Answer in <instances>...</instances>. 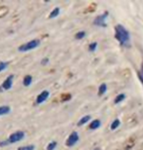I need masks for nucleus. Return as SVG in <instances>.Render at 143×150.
Listing matches in <instances>:
<instances>
[{
  "instance_id": "obj_1",
  "label": "nucleus",
  "mask_w": 143,
  "mask_h": 150,
  "mask_svg": "<svg viewBox=\"0 0 143 150\" xmlns=\"http://www.w3.org/2000/svg\"><path fill=\"white\" fill-rule=\"evenodd\" d=\"M115 38L123 47L129 48L130 46V34L124 25H118L115 28Z\"/></svg>"
},
{
  "instance_id": "obj_2",
  "label": "nucleus",
  "mask_w": 143,
  "mask_h": 150,
  "mask_svg": "<svg viewBox=\"0 0 143 150\" xmlns=\"http://www.w3.org/2000/svg\"><path fill=\"white\" fill-rule=\"evenodd\" d=\"M39 45H40V40H38V39H33V40L28 42V43L20 46L19 51L20 52H29L30 50H33V49H35V48H37Z\"/></svg>"
},
{
  "instance_id": "obj_3",
  "label": "nucleus",
  "mask_w": 143,
  "mask_h": 150,
  "mask_svg": "<svg viewBox=\"0 0 143 150\" xmlns=\"http://www.w3.org/2000/svg\"><path fill=\"white\" fill-rule=\"evenodd\" d=\"M108 12L103 13L100 16H97L93 21L94 25L99 26V28H106L107 26V19H108Z\"/></svg>"
},
{
  "instance_id": "obj_4",
  "label": "nucleus",
  "mask_w": 143,
  "mask_h": 150,
  "mask_svg": "<svg viewBox=\"0 0 143 150\" xmlns=\"http://www.w3.org/2000/svg\"><path fill=\"white\" fill-rule=\"evenodd\" d=\"M78 140H80L78 133V132H73V133L69 136L68 139H67L66 145L68 146V147H73V146H75L78 142Z\"/></svg>"
},
{
  "instance_id": "obj_5",
  "label": "nucleus",
  "mask_w": 143,
  "mask_h": 150,
  "mask_svg": "<svg viewBox=\"0 0 143 150\" xmlns=\"http://www.w3.org/2000/svg\"><path fill=\"white\" fill-rule=\"evenodd\" d=\"M24 137H25V133L22 131H19V132H16V133L12 134L8 139V142L9 143H15V142H18L20 140H22Z\"/></svg>"
},
{
  "instance_id": "obj_6",
  "label": "nucleus",
  "mask_w": 143,
  "mask_h": 150,
  "mask_svg": "<svg viewBox=\"0 0 143 150\" xmlns=\"http://www.w3.org/2000/svg\"><path fill=\"white\" fill-rule=\"evenodd\" d=\"M49 96H50L49 91H47V90H45V91H42L40 94L37 96V98H36V104L43 103L44 101L46 100L48 98H49Z\"/></svg>"
},
{
  "instance_id": "obj_7",
  "label": "nucleus",
  "mask_w": 143,
  "mask_h": 150,
  "mask_svg": "<svg viewBox=\"0 0 143 150\" xmlns=\"http://www.w3.org/2000/svg\"><path fill=\"white\" fill-rule=\"evenodd\" d=\"M13 78L14 76L13 75H10V76L7 77V79H6L4 82L2 84V88L4 90H9L12 88V85H13Z\"/></svg>"
},
{
  "instance_id": "obj_8",
  "label": "nucleus",
  "mask_w": 143,
  "mask_h": 150,
  "mask_svg": "<svg viewBox=\"0 0 143 150\" xmlns=\"http://www.w3.org/2000/svg\"><path fill=\"white\" fill-rule=\"evenodd\" d=\"M100 126H101V121L99 119H95L89 124V129L90 130H96V129L100 128Z\"/></svg>"
},
{
  "instance_id": "obj_9",
  "label": "nucleus",
  "mask_w": 143,
  "mask_h": 150,
  "mask_svg": "<svg viewBox=\"0 0 143 150\" xmlns=\"http://www.w3.org/2000/svg\"><path fill=\"white\" fill-rule=\"evenodd\" d=\"M90 119H91V116L90 115H86V116L81 117V119L78 123V127H81V126H83L84 124H86L87 122H89Z\"/></svg>"
},
{
  "instance_id": "obj_10",
  "label": "nucleus",
  "mask_w": 143,
  "mask_h": 150,
  "mask_svg": "<svg viewBox=\"0 0 143 150\" xmlns=\"http://www.w3.org/2000/svg\"><path fill=\"white\" fill-rule=\"evenodd\" d=\"M106 92H107V85L103 83V84H101V85L99 86L98 95H99V96H103L104 94H106Z\"/></svg>"
},
{
  "instance_id": "obj_11",
  "label": "nucleus",
  "mask_w": 143,
  "mask_h": 150,
  "mask_svg": "<svg viewBox=\"0 0 143 150\" xmlns=\"http://www.w3.org/2000/svg\"><path fill=\"white\" fill-rule=\"evenodd\" d=\"M124 98H126V95H124V94H120V95H118L117 97L115 98L114 103H115V104H119V103H121V101H124Z\"/></svg>"
},
{
  "instance_id": "obj_12",
  "label": "nucleus",
  "mask_w": 143,
  "mask_h": 150,
  "mask_svg": "<svg viewBox=\"0 0 143 150\" xmlns=\"http://www.w3.org/2000/svg\"><path fill=\"white\" fill-rule=\"evenodd\" d=\"M59 14H60V8L56 7V8H54V10L50 13L49 18L50 19H55V18H57L58 16H59Z\"/></svg>"
},
{
  "instance_id": "obj_13",
  "label": "nucleus",
  "mask_w": 143,
  "mask_h": 150,
  "mask_svg": "<svg viewBox=\"0 0 143 150\" xmlns=\"http://www.w3.org/2000/svg\"><path fill=\"white\" fill-rule=\"evenodd\" d=\"M23 83H24V86H26V87H29L30 84L32 83V77L30 76V75H27V76L24 78V81H23Z\"/></svg>"
},
{
  "instance_id": "obj_14",
  "label": "nucleus",
  "mask_w": 143,
  "mask_h": 150,
  "mask_svg": "<svg viewBox=\"0 0 143 150\" xmlns=\"http://www.w3.org/2000/svg\"><path fill=\"white\" fill-rule=\"evenodd\" d=\"M10 111H11V109L9 106H0V116L8 114Z\"/></svg>"
},
{
  "instance_id": "obj_15",
  "label": "nucleus",
  "mask_w": 143,
  "mask_h": 150,
  "mask_svg": "<svg viewBox=\"0 0 143 150\" xmlns=\"http://www.w3.org/2000/svg\"><path fill=\"white\" fill-rule=\"evenodd\" d=\"M120 125H121L120 120H119V119H116L115 121L111 124V130H112V131L117 130V129H118L119 127H120Z\"/></svg>"
},
{
  "instance_id": "obj_16",
  "label": "nucleus",
  "mask_w": 143,
  "mask_h": 150,
  "mask_svg": "<svg viewBox=\"0 0 143 150\" xmlns=\"http://www.w3.org/2000/svg\"><path fill=\"white\" fill-rule=\"evenodd\" d=\"M86 36V31H78L77 34H75V39L77 40H81V39H83L84 37Z\"/></svg>"
},
{
  "instance_id": "obj_17",
  "label": "nucleus",
  "mask_w": 143,
  "mask_h": 150,
  "mask_svg": "<svg viewBox=\"0 0 143 150\" xmlns=\"http://www.w3.org/2000/svg\"><path fill=\"white\" fill-rule=\"evenodd\" d=\"M97 49V42H92L91 44H89V46H88V50H89V52H95Z\"/></svg>"
},
{
  "instance_id": "obj_18",
  "label": "nucleus",
  "mask_w": 143,
  "mask_h": 150,
  "mask_svg": "<svg viewBox=\"0 0 143 150\" xmlns=\"http://www.w3.org/2000/svg\"><path fill=\"white\" fill-rule=\"evenodd\" d=\"M57 147V142H51L49 144L47 145V150H55Z\"/></svg>"
},
{
  "instance_id": "obj_19",
  "label": "nucleus",
  "mask_w": 143,
  "mask_h": 150,
  "mask_svg": "<svg viewBox=\"0 0 143 150\" xmlns=\"http://www.w3.org/2000/svg\"><path fill=\"white\" fill-rule=\"evenodd\" d=\"M18 150H34V145H27V146H21L18 148Z\"/></svg>"
},
{
  "instance_id": "obj_20",
  "label": "nucleus",
  "mask_w": 143,
  "mask_h": 150,
  "mask_svg": "<svg viewBox=\"0 0 143 150\" xmlns=\"http://www.w3.org/2000/svg\"><path fill=\"white\" fill-rule=\"evenodd\" d=\"M7 67H8V62H0V71L4 70Z\"/></svg>"
},
{
  "instance_id": "obj_21",
  "label": "nucleus",
  "mask_w": 143,
  "mask_h": 150,
  "mask_svg": "<svg viewBox=\"0 0 143 150\" xmlns=\"http://www.w3.org/2000/svg\"><path fill=\"white\" fill-rule=\"evenodd\" d=\"M138 77H139V80H140L141 83L143 84V67L141 68V70L138 72Z\"/></svg>"
},
{
  "instance_id": "obj_22",
  "label": "nucleus",
  "mask_w": 143,
  "mask_h": 150,
  "mask_svg": "<svg viewBox=\"0 0 143 150\" xmlns=\"http://www.w3.org/2000/svg\"><path fill=\"white\" fill-rule=\"evenodd\" d=\"M48 62H49V59H48V58H45V59H43L41 61V64H48Z\"/></svg>"
},
{
  "instance_id": "obj_23",
  "label": "nucleus",
  "mask_w": 143,
  "mask_h": 150,
  "mask_svg": "<svg viewBox=\"0 0 143 150\" xmlns=\"http://www.w3.org/2000/svg\"><path fill=\"white\" fill-rule=\"evenodd\" d=\"M62 98H63V100H70V98H71V96H70V95H69V96H68V97H66V96H65V95H64Z\"/></svg>"
},
{
  "instance_id": "obj_24",
  "label": "nucleus",
  "mask_w": 143,
  "mask_h": 150,
  "mask_svg": "<svg viewBox=\"0 0 143 150\" xmlns=\"http://www.w3.org/2000/svg\"><path fill=\"white\" fill-rule=\"evenodd\" d=\"M94 150H100L99 148H95V149H94Z\"/></svg>"
}]
</instances>
